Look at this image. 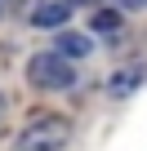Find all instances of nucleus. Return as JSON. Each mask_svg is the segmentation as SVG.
<instances>
[{"label": "nucleus", "mask_w": 147, "mask_h": 151, "mask_svg": "<svg viewBox=\"0 0 147 151\" xmlns=\"http://www.w3.org/2000/svg\"><path fill=\"white\" fill-rule=\"evenodd\" d=\"M27 80L36 89H71L76 85V67H71L58 49H45V53H36L27 62Z\"/></svg>", "instance_id": "nucleus-1"}, {"label": "nucleus", "mask_w": 147, "mask_h": 151, "mask_svg": "<svg viewBox=\"0 0 147 151\" xmlns=\"http://www.w3.org/2000/svg\"><path fill=\"white\" fill-rule=\"evenodd\" d=\"M67 120L62 116H36L18 133V151H62L67 147Z\"/></svg>", "instance_id": "nucleus-2"}, {"label": "nucleus", "mask_w": 147, "mask_h": 151, "mask_svg": "<svg viewBox=\"0 0 147 151\" xmlns=\"http://www.w3.org/2000/svg\"><path fill=\"white\" fill-rule=\"evenodd\" d=\"M71 18V5H67V0H54V5H40V9H31V27H40V31H54V27H62Z\"/></svg>", "instance_id": "nucleus-3"}, {"label": "nucleus", "mask_w": 147, "mask_h": 151, "mask_svg": "<svg viewBox=\"0 0 147 151\" xmlns=\"http://www.w3.org/2000/svg\"><path fill=\"white\" fill-rule=\"evenodd\" d=\"M143 85V67H120L116 76H112V80H107V89L116 93V98H125V93H134Z\"/></svg>", "instance_id": "nucleus-4"}, {"label": "nucleus", "mask_w": 147, "mask_h": 151, "mask_svg": "<svg viewBox=\"0 0 147 151\" xmlns=\"http://www.w3.org/2000/svg\"><path fill=\"white\" fill-rule=\"evenodd\" d=\"M58 53H62L67 62L85 58V53H89V36H80V31H62V36H58Z\"/></svg>", "instance_id": "nucleus-5"}, {"label": "nucleus", "mask_w": 147, "mask_h": 151, "mask_svg": "<svg viewBox=\"0 0 147 151\" xmlns=\"http://www.w3.org/2000/svg\"><path fill=\"white\" fill-rule=\"evenodd\" d=\"M89 27H94V31H116V27H120V9H94Z\"/></svg>", "instance_id": "nucleus-6"}, {"label": "nucleus", "mask_w": 147, "mask_h": 151, "mask_svg": "<svg viewBox=\"0 0 147 151\" xmlns=\"http://www.w3.org/2000/svg\"><path fill=\"white\" fill-rule=\"evenodd\" d=\"M116 5H125V9H143L147 0H116Z\"/></svg>", "instance_id": "nucleus-7"}, {"label": "nucleus", "mask_w": 147, "mask_h": 151, "mask_svg": "<svg viewBox=\"0 0 147 151\" xmlns=\"http://www.w3.org/2000/svg\"><path fill=\"white\" fill-rule=\"evenodd\" d=\"M67 5H85V0H67Z\"/></svg>", "instance_id": "nucleus-8"}, {"label": "nucleus", "mask_w": 147, "mask_h": 151, "mask_svg": "<svg viewBox=\"0 0 147 151\" xmlns=\"http://www.w3.org/2000/svg\"><path fill=\"white\" fill-rule=\"evenodd\" d=\"M0 111H5V107H0Z\"/></svg>", "instance_id": "nucleus-9"}]
</instances>
